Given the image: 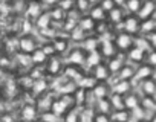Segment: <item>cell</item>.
Returning <instances> with one entry per match:
<instances>
[{"label":"cell","instance_id":"46","mask_svg":"<svg viewBox=\"0 0 156 122\" xmlns=\"http://www.w3.org/2000/svg\"><path fill=\"white\" fill-rule=\"evenodd\" d=\"M98 5H100V6H101V8L104 9V12H106V14H107V12H109L110 9H113V8L116 6L113 0H101V2H100Z\"/></svg>","mask_w":156,"mask_h":122},{"label":"cell","instance_id":"12","mask_svg":"<svg viewBox=\"0 0 156 122\" xmlns=\"http://www.w3.org/2000/svg\"><path fill=\"white\" fill-rule=\"evenodd\" d=\"M95 99H101V98H107L110 95V86L106 81H97V84L94 86V89L90 90Z\"/></svg>","mask_w":156,"mask_h":122},{"label":"cell","instance_id":"7","mask_svg":"<svg viewBox=\"0 0 156 122\" xmlns=\"http://www.w3.org/2000/svg\"><path fill=\"white\" fill-rule=\"evenodd\" d=\"M98 50H100V53L103 55V58H107V59L112 58V56H115V55L118 53V49H116L113 40H109V38H104V40L100 43Z\"/></svg>","mask_w":156,"mask_h":122},{"label":"cell","instance_id":"9","mask_svg":"<svg viewBox=\"0 0 156 122\" xmlns=\"http://www.w3.org/2000/svg\"><path fill=\"white\" fill-rule=\"evenodd\" d=\"M90 75L97 80V81H107L109 78H110V72H109V69H107V64L104 63V61H101L100 64H97L95 67H92L90 69Z\"/></svg>","mask_w":156,"mask_h":122},{"label":"cell","instance_id":"18","mask_svg":"<svg viewBox=\"0 0 156 122\" xmlns=\"http://www.w3.org/2000/svg\"><path fill=\"white\" fill-rule=\"evenodd\" d=\"M132 81H127V80H116V83L113 84V87H112V90H113V93H118V95H121V96H124V95H127V93H130L132 92Z\"/></svg>","mask_w":156,"mask_h":122},{"label":"cell","instance_id":"53","mask_svg":"<svg viewBox=\"0 0 156 122\" xmlns=\"http://www.w3.org/2000/svg\"><path fill=\"white\" fill-rule=\"evenodd\" d=\"M148 122H156V113H154V114L150 117V120H148Z\"/></svg>","mask_w":156,"mask_h":122},{"label":"cell","instance_id":"28","mask_svg":"<svg viewBox=\"0 0 156 122\" xmlns=\"http://www.w3.org/2000/svg\"><path fill=\"white\" fill-rule=\"evenodd\" d=\"M95 25H97V22L92 20L89 15H81L80 20H78V26H80L86 34L87 32H94L95 31Z\"/></svg>","mask_w":156,"mask_h":122},{"label":"cell","instance_id":"25","mask_svg":"<svg viewBox=\"0 0 156 122\" xmlns=\"http://www.w3.org/2000/svg\"><path fill=\"white\" fill-rule=\"evenodd\" d=\"M132 117V111L122 108V110H113L110 113V119L112 122H129Z\"/></svg>","mask_w":156,"mask_h":122},{"label":"cell","instance_id":"49","mask_svg":"<svg viewBox=\"0 0 156 122\" xmlns=\"http://www.w3.org/2000/svg\"><path fill=\"white\" fill-rule=\"evenodd\" d=\"M41 49H43V52L48 55V58H49V56H52V55H55V50H54V47H52V44H51V43L44 44Z\"/></svg>","mask_w":156,"mask_h":122},{"label":"cell","instance_id":"11","mask_svg":"<svg viewBox=\"0 0 156 122\" xmlns=\"http://www.w3.org/2000/svg\"><path fill=\"white\" fill-rule=\"evenodd\" d=\"M153 73H154V69H153L150 64L141 63V64L138 66V69H135V76H133V78L141 83V81H144V80H147V78H151Z\"/></svg>","mask_w":156,"mask_h":122},{"label":"cell","instance_id":"8","mask_svg":"<svg viewBox=\"0 0 156 122\" xmlns=\"http://www.w3.org/2000/svg\"><path fill=\"white\" fill-rule=\"evenodd\" d=\"M126 53H127V58L130 61H133V63H136V64H141V63H144V61H145L147 50L142 49V47H139V46H136V44H133Z\"/></svg>","mask_w":156,"mask_h":122},{"label":"cell","instance_id":"37","mask_svg":"<svg viewBox=\"0 0 156 122\" xmlns=\"http://www.w3.org/2000/svg\"><path fill=\"white\" fill-rule=\"evenodd\" d=\"M49 15H51V19H52V23H57V22L63 23L64 19H66V12H64L63 9H60L58 6H54V8L49 11Z\"/></svg>","mask_w":156,"mask_h":122},{"label":"cell","instance_id":"57","mask_svg":"<svg viewBox=\"0 0 156 122\" xmlns=\"http://www.w3.org/2000/svg\"><path fill=\"white\" fill-rule=\"evenodd\" d=\"M154 99H156V95H154Z\"/></svg>","mask_w":156,"mask_h":122},{"label":"cell","instance_id":"44","mask_svg":"<svg viewBox=\"0 0 156 122\" xmlns=\"http://www.w3.org/2000/svg\"><path fill=\"white\" fill-rule=\"evenodd\" d=\"M144 63H147V64H150L153 69H156V49H151V50L147 52Z\"/></svg>","mask_w":156,"mask_h":122},{"label":"cell","instance_id":"58","mask_svg":"<svg viewBox=\"0 0 156 122\" xmlns=\"http://www.w3.org/2000/svg\"><path fill=\"white\" fill-rule=\"evenodd\" d=\"M154 2H156V0H154Z\"/></svg>","mask_w":156,"mask_h":122},{"label":"cell","instance_id":"38","mask_svg":"<svg viewBox=\"0 0 156 122\" xmlns=\"http://www.w3.org/2000/svg\"><path fill=\"white\" fill-rule=\"evenodd\" d=\"M97 107H98V111H100V113H106V114H110V113H112V105H110L109 96H107V98L97 99Z\"/></svg>","mask_w":156,"mask_h":122},{"label":"cell","instance_id":"36","mask_svg":"<svg viewBox=\"0 0 156 122\" xmlns=\"http://www.w3.org/2000/svg\"><path fill=\"white\" fill-rule=\"evenodd\" d=\"M109 101H110V105H112V111L113 110H122L124 108V99L121 95L118 93H112L109 96Z\"/></svg>","mask_w":156,"mask_h":122},{"label":"cell","instance_id":"32","mask_svg":"<svg viewBox=\"0 0 156 122\" xmlns=\"http://www.w3.org/2000/svg\"><path fill=\"white\" fill-rule=\"evenodd\" d=\"M72 96H73V101H75V107H80V105H83L84 102H86V96H87V90H84V89H81V87H76L75 90H73V93H72Z\"/></svg>","mask_w":156,"mask_h":122},{"label":"cell","instance_id":"17","mask_svg":"<svg viewBox=\"0 0 156 122\" xmlns=\"http://www.w3.org/2000/svg\"><path fill=\"white\" fill-rule=\"evenodd\" d=\"M124 17H126V12H124V9H122V6H115L113 9H110L109 12H107V20L112 23V25H119L122 20H124Z\"/></svg>","mask_w":156,"mask_h":122},{"label":"cell","instance_id":"55","mask_svg":"<svg viewBox=\"0 0 156 122\" xmlns=\"http://www.w3.org/2000/svg\"><path fill=\"white\" fill-rule=\"evenodd\" d=\"M153 17H154V19H156V11H154V15H153Z\"/></svg>","mask_w":156,"mask_h":122},{"label":"cell","instance_id":"4","mask_svg":"<svg viewBox=\"0 0 156 122\" xmlns=\"http://www.w3.org/2000/svg\"><path fill=\"white\" fill-rule=\"evenodd\" d=\"M154 11H156V2H154V0H142L141 8H139L136 17L139 20H145V19L153 17L154 15Z\"/></svg>","mask_w":156,"mask_h":122},{"label":"cell","instance_id":"43","mask_svg":"<svg viewBox=\"0 0 156 122\" xmlns=\"http://www.w3.org/2000/svg\"><path fill=\"white\" fill-rule=\"evenodd\" d=\"M57 6L67 14V12H70V11L75 8V0H58Z\"/></svg>","mask_w":156,"mask_h":122},{"label":"cell","instance_id":"3","mask_svg":"<svg viewBox=\"0 0 156 122\" xmlns=\"http://www.w3.org/2000/svg\"><path fill=\"white\" fill-rule=\"evenodd\" d=\"M67 63L72 66H83L86 63V50L83 47H75L67 53Z\"/></svg>","mask_w":156,"mask_h":122},{"label":"cell","instance_id":"33","mask_svg":"<svg viewBox=\"0 0 156 122\" xmlns=\"http://www.w3.org/2000/svg\"><path fill=\"white\" fill-rule=\"evenodd\" d=\"M100 46V38L98 37H86L84 41H83V49L86 52H92V50H97Z\"/></svg>","mask_w":156,"mask_h":122},{"label":"cell","instance_id":"39","mask_svg":"<svg viewBox=\"0 0 156 122\" xmlns=\"http://www.w3.org/2000/svg\"><path fill=\"white\" fill-rule=\"evenodd\" d=\"M69 35H70V40H73V41H78V43H83L84 41V38L87 37L86 35V32L80 28V26H76V28H73L70 32H69Z\"/></svg>","mask_w":156,"mask_h":122},{"label":"cell","instance_id":"54","mask_svg":"<svg viewBox=\"0 0 156 122\" xmlns=\"http://www.w3.org/2000/svg\"><path fill=\"white\" fill-rule=\"evenodd\" d=\"M136 122H148V120H147V119H144V117H142V119H138V120H136Z\"/></svg>","mask_w":156,"mask_h":122},{"label":"cell","instance_id":"2","mask_svg":"<svg viewBox=\"0 0 156 122\" xmlns=\"http://www.w3.org/2000/svg\"><path fill=\"white\" fill-rule=\"evenodd\" d=\"M139 25H141V20H139L136 15L129 14V15H126L124 20H122L119 25H116V26H118L121 31H124V32H127V34H130V35H136V34L139 32Z\"/></svg>","mask_w":156,"mask_h":122},{"label":"cell","instance_id":"52","mask_svg":"<svg viewBox=\"0 0 156 122\" xmlns=\"http://www.w3.org/2000/svg\"><path fill=\"white\" fill-rule=\"evenodd\" d=\"M89 2H90V5H98L101 0H89Z\"/></svg>","mask_w":156,"mask_h":122},{"label":"cell","instance_id":"45","mask_svg":"<svg viewBox=\"0 0 156 122\" xmlns=\"http://www.w3.org/2000/svg\"><path fill=\"white\" fill-rule=\"evenodd\" d=\"M92 122H112L110 119V114H106V113H97L94 117H92Z\"/></svg>","mask_w":156,"mask_h":122},{"label":"cell","instance_id":"13","mask_svg":"<svg viewBox=\"0 0 156 122\" xmlns=\"http://www.w3.org/2000/svg\"><path fill=\"white\" fill-rule=\"evenodd\" d=\"M48 89H49V83H48L46 78L34 80V83H32V86H31V92H32V95H34L35 98L44 95V93L48 92Z\"/></svg>","mask_w":156,"mask_h":122},{"label":"cell","instance_id":"15","mask_svg":"<svg viewBox=\"0 0 156 122\" xmlns=\"http://www.w3.org/2000/svg\"><path fill=\"white\" fill-rule=\"evenodd\" d=\"M37 116H38V110H37L35 105L26 104L22 108V119H23V122H35Z\"/></svg>","mask_w":156,"mask_h":122},{"label":"cell","instance_id":"50","mask_svg":"<svg viewBox=\"0 0 156 122\" xmlns=\"http://www.w3.org/2000/svg\"><path fill=\"white\" fill-rule=\"evenodd\" d=\"M43 3H44L46 6H55V5L58 3V0H43Z\"/></svg>","mask_w":156,"mask_h":122},{"label":"cell","instance_id":"48","mask_svg":"<svg viewBox=\"0 0 156 122\" xmlns=\"http://www.w3.org/2000/svg\"><path fill=\"white\" fill-rule=\"evenodd\" d=\"M145 38H147L148 44L151 46V49H156V31H153L148 35H145Z\"/></svg>","mask_w":156,"mask_h":122},{"label":"cell","instance_id":"1","mask_svg":"<svg viewBox=\"0 0 156 122\" xmlns=\"http://www.w3.org/2000/svg\"><path fill=\"white\" fill-rule=\"evenodd\" d=\"M113 43H115V46H116L118 52L126 53V52H127V50L135 44V35H130V34H127V32L121 31V32H118V34L115 35Z\"/></svg>","mask_w":156,"mask_h":122},{"label":"cell","instance_id":"34","mask_svg":"<svg viewBox=\"0 0 156 122\" xmlns=\"http://www.w3.org/2000/svg\"><path fill=\"white\" fill-rule=\"evenodd\" d=\"M141 3H142V0H126V2H124V9L129 14L136 15L139 8H141Z\"/></svg>","mask_w":156,"mask_h":122},{"label":"cell","instance_id":"41","mask_svg":"<svg viewBox=\"0 0 156 122\" xmlns=\"http://www.w3.org/2000/svg\"><path fill=\"white\" fill-rule=\"evenodd\" d=\"M139 107L142 110H154L156 108V99H154V96H144L141 99Z\"/></svg>","mask_w":156,"mask_h":122},{"label":"cell","instance_id":"30","mask_svg":"<svg viewBox=\"0 0 156 122\" xmlns=\"http://www.w3.org/2000/svg\"><path fill=\"white\" fill-rule=\"evenodd\" d=\"M135 76V69L130 66V64H124L118 73H116V80H127V81H132Z\"/></svg>","mask_w":156,"mask_h":122},{"label":"cell","instance_id":"27","mask_svg":"<svg viewBox=\"0 0 156 122\" xmlns=\"http://www.w3.org/2000/svg\"><path fill=\"white\" fill-rule=\"evenodd\" d=\"M153 31H156V19H154V17L141 20V25H139V32H141V34L148 35V34L153 32Z\"/></svg>","mask_w":156,"mask_h":122},{"label":"cell","instance_id":"21","mask_svg":"<svg viewBox=\"0 0 156 122\" xmlns=\"http://www.w3.org/2000/svg\"><path fill=\"white\" fill-rule=\"evenodd\" d=\"M52 101H54V96H52V95H46V93H44V95H41V96H38V98H37L35 107H37V110H38L40 113L48 111V110H51Z\"/></svg>","mask_w":156,"mask_h":122},{"label":"cell","instance_id":"24","mask_svg":"<svg viewBox=\"0 0 156 122\" xmlns=\"http://www.w3.org/2000/svg\"><path fill=\"white\" fill-rule=\"evenodd\" d=\"M87 15H89L92 20H95L97 23H98V22H104L106 17H107V14L104 12V9H103L100 5H92L90 9H89V12H87Z\"/></svg>","mask_w":156,"mask_h":122},{"label":"cell","instance_id":"22","mask_svg":"<svg viewBox=\"0 0 156 122\" xmlns=\"http://www.w3.org/2000/svg\"><path fill=\"white\" fill-rule=\"evenodd\" d=\"M29 58H31V63L34 66H43L48 61V55L43 52L41 47H37L32 53H29Z\"/></svg>","mask_w":156,"mask_h":122},{"label":"cell","instance_id":"23","mask_svg":"<svg viewBox=\"0 0 156 122\" xmlns=\"http://www.w3.org/2000/svg\"><path fill=\"white\" fill-rule=\"evenodd\" d=\"M34 22H35V28L40 29V31H44V29L52 26V19L49 15V11L48 12H41Z\"/></svg>","mask_w":156,"mask_h":122},{"label":"cell","instance_id":"31","mask_svg":"<svg viewBox=\"0 0 156 122\" xmlns=\"http://www.w3.org/2000/svg\"><path fill=\"white\" fill-rule=\"evenodd\" d=\"M97 84V80L92 76V75H83L76 83V87H81L84 90H92L94 86Z\"/></svg>","mask_w":156,"mask_h":122},{"label":"cell","instance_id":"19","mask_svg":"<svg viewBox=\"0 0 156 122\" xmlns=\"http://www.w3.org/2000/svg\"><path fill=\"white\" fill-rule=\"evenodd\" d=\"M122 99H124V108L129 110V111H133V110L138 108L139 104H141V98H139L136 93H132V92L127 93V95H124Z\"/></svg>","mask_w":156,"mask_h":122},{"label":"cell","instance_id":"56","mask_svg":"<svg viewBox=\"0 0 156 122\" xmlns=\"http://www.w3.org/2000/svg\"><path fill=\"white\" fill-rule=\"evenodd\" d=\"M35 122H41V120H35Z\"/></svg>","mask_w":156,"mask_h":122},{"label":"cell","instance_id":"5","mask_svg":"<svg viewBox=\"0 0 156 122\" xmlns=\"http://www.w3.org/2000/svg\"><path fill=\"white\" fill-rule=\"evenodd\" d=\"M17 49L22 52V53H32L35 49H37V41L31 37V35H23L19 38V43H17Z\"/></svg>","mask_w":156,"mask_h":122},{"label":"cell","instance_id":"29","mask_svg":"<svg viewBox=\"0 0 156 122\" xmlns=\"http://www.w3.org/2000/svg\"><path fill=\"white\" fill-rule=\"evenodd\" d=\"M51 44H52L55 53H64V52L67 50V47H69V41H67V38H64V37H55Z\"/></svg>","mask_w":156,"mask_h":122},{"label":"cell","instance_id":"14","mask_svg":"<svg viewBox=\"0 0 156 122\" xmlns=\"http://www.w3.org/2000/svg\"><path fill=\"white\" fill-rule=\"evenodd\" d=\"M64 76H66V80H69V81H73L75 84L78 83V80H80L84 73L81 72V69H80V66H72V64H67L66 67H64Z\"/></svg>","mask_w":156,"mask_h":122},{"label":"cell","instance_id":"51","mask_svg":"<svg viewBox=\"0 0 156 122\" xmlns=\"http://www.w3.org/2000/svg\"><path fill=\"white\" fill-rule=\"evenodd\" d=\"M113 2H115L116 6H124V2H126V0H113Z\"/></svg>","mask_w":156,"mask_h":122},{"label":"cell","instance_id":"35","mask_svg":"<svg viewBox=\"0 0 156 122\" xmlns=\"http://www.w3.org/2000/svg\"><path fill=\"white\" fill-rule=\"evenodd\" d=\"M63 117H64V122H81V113L78 111L76 107H72L70 110H67Z\"/></svg>","mask_w":156,"mask_h":122},{"label":"cell","instance_id":"40","mask_svg":"<svg viewBox=\"0 0 156 122\" xmlns=\"http://www.w3.org/2000/svg\"><path fill=\"white\" fill-rule=\"evenodd\" d=\"M90 2L89 0H75V11H78L81 15H84L86 12H89V9H90Z\"/></svg>","mask_w":156,"mask_h":122},{"label":"cell","instance_id":"20","mask_svg":"<svg viewBox=\"0 0 156 122\" xmlns=\"http://www.w3.org/2000/svg\"><path fill=\"white\" fill-rule=\"evenodd\" d=\"M141 92L144 96H154L156 95V80L151 76V78L141 81Z\"/></svg>","mask_w":156,"mask_h":122},{"label":"cell","instance_id":"42","mask_svg":"<svg viewBox=\"0 0 156 122\" xmlns=\"http://www.w3.org/2000/svg\"><path fill=\"white\" fill-rule=\"evenodd\" d=\"M40 120L41 122H60V116H57L54 111L48 110V111L40 113Z\"/></svg>","mask_w":156,"mask_h":122},{"label":"cell","instance_id":"47","mask_svg":"<svg viewBox=\"0 0 156 122\" xmlns=\"http://www.w3.org/2000/svg\"><path fill=\"white\" fill-rule=\"evenodd\" d=\"M17 59H19V64H22V66L32 64V63H31V58H29L28 53H22V52H19V53H17Z\"/></svg>","mask_w":156,"mask_h":122},{"label":"cell","instance_id":"16","mask_svg":"<svg viewBox=\"0 0 156 122\" xmlns=\"http://www.w3.org/2000/svg\"><path fill=\"white\" fill-rule=\"evenodd\" d=\"M43 12V3L38 2V0H31L28 3V8H26V14L31 20H35L40 14Z\"/></svg>","mask_w":156,"mask_h":122},{"label":"cell","instance_id":"10","mask_svg":"<svg viewBox=\"0 0 156 122\" xmlns=\"http://www.w3.org/2000/svg\"><path fill=\"white\" fill-rule=\"evenodd\" d=\"M126 56L122 55V52L121 53H116L115 56H112V58H109V61H107V69H109V72L112 73V75H116L118 73V70L126 64Z\"/></svg>","mask_w":156,"mask_h":122},{"label":"cell","instance_id":"26","mask_svg":"<svg viewBox=\"0 0 156 122\" xmlns=\"http://www.w3.org/2000/svg\"><path fill=\"white\" fill-rule=\"evenodd\" d=\"M101 61H103V55L100 53L98 49L97 50H92V52H86V63L84 64H87L90 69L95 67L97 64H100Z\"/></svg>","mask_w":156,"mask_h":122},{"label":"cell","instance_id":"6","mask_svg":"<svg viewBox=\"0 0 156 122\" xmlns=\"http://www.w3.org/2000/svg\"><path fill=\"white\" fill-rule=\"evenodd\" d=\"M44 64H46V73H49V75H52V76L60 75L61 70H63V61H61L58 56H55V55L49 56Z\"/></svg>","mask_w":156,"mask_h":122}]
</instances>
